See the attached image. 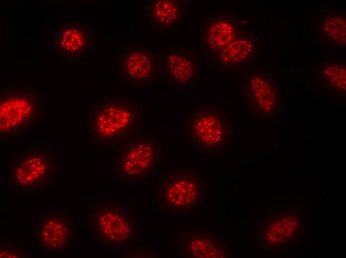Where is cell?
<instances>
[{
    "label": "cell",
    "instance_id": "obj_15",
    "mask_svg": "<svg viewBox=\"0 0 346 258\" xmlns=\"http://www.w3.org/2000/svg\"><path fill=\"white\" fill-rule=\"evenodd\" d=\"M195 176L186 172H172L165 179L168 202L174 207L188 205L195 198L197 183Z\"/></svg>",
    "mask_w": 346,
    "mask_h": 258
},
{
    "label": "cell",
    "instance_id": "obj_8",
    "mask_svg": "<svg viewBox=\"0 0 346 258\" xmlns=\"http://www.w3.org/2000/svg\"><path fill=\"white\" fill-rule=\"evenodd\" d=\"M73 235L72 220L61 210H49L38 218L35 231L36 243L47 252L60 253L68 249Z\"/></svg>",
    "mask_w": 346,
    "mask_h": 258
},
{
    "label": "cell",
    "instance_id": "obj_17",
    "mask_svg": "<svg viewBox=\"0 0 346 258\" xmlns=\"http://www.w3.org/2000/svg\"><path fill=\"white\" fill-rule=\"evenodd\" d=\"M346 21L339 15H329L323 23V30L329 41L340 43L346 37Z\"/></svg>",
    "mask_w": 346,
    "mask_h": 258
},
{
    "label": "cell",
    "instance_id": "obj_4",
    "mask_svg": "<svg viewBox=\"0 0 346 258\" xmlns=\"http://www.w3.org/2000/svg\"><path fill=\"white\" fill-rule=\"evenodd\" d=\"M56 171L57 159L53 152L45 149L28 150L11 163L8 180L18 189L41 191L54 181Z\"/></svg>",
    "mask_w": 346,
    "mask_h": 258
},
{
    "label": "cell",
    "instance_id": "obj_5",
    "mask_svg": "<svg viewBox=\"0 0 346 258\" xmlns=\"http://www.w3.org/2000/svg\"><path fill=\"white\" fill-rule=\"evenodd\" d=\"M186 133L189 141L203 149H219L232 137V126L222 109L198 107L188 116Z\"/></svg>",
    "mask_w": 346,
    "mask_h": 258
},
{
    "label": "cell",
    "instance_id": "obj_12",
    "mask_svg": "<svg viewBox=\"0 0 346 258\" xmlns=\"http://www.w3.org/2000/svg\"><path fill=\"white\" fill-rule=\"evenodd\" d=\"M184 6L179 0H148L144 9L147 20L160 30H172L181 23Z\"/></svg>",
    "mask_w": 346,
    "mask_h": 258
},
{
    "label": "cell",
    "instance_id": "obj_13",
    "mask_svg": "<svg viewBox=\"0 0 346 258\" xmlns=\"http://www.w3.org/2000/svg\"><path fill=\"white\" fill-rule=\"evenodd\" d=\"M258 50V44L254 35L239 30L226 47L212 56L219 65L233 66L249 61Z\"/></svg>",
    "mask_w": 346,
    "mask_h": 258
},
{
    "label": "cell",
    "instance_id": "obj_6",
    "mask_svg": "<svg viewBox=\"0 0 346 258\" xmlns=\"http://www.w3.org/2000/svg\"><path fill=\"white\" fill-rule=\"evenodd\" d=\"M91 229L98 240L108 244H127L136 237L133 215L114 205H106L95 211Z\"/></svg>",
    "mask_w": 346,
    "mask_h": 258
},
{
    "label": "cell",
    "instance_id": "obj_1",
    "mask_svg": "<svg viewBox=\"0 0 346 258\" xmlns=\"http://www.w3.org/2000/svg\"><path fill=\"white\" fill-rule=\"evenodd\" d=\"M142 122V110L136 100L105 97L90 109L88 132L94 142L112 144L134 134Z\"/></svg>",
    "mask_w": 346,
    "mask_h": 258
},
{
    "label": "cell",
    "instance_id": "obj_11",
    "mask_svg": "<svg viewBox=\"0 0 346 258\" xmlns=\"http://www.w3.org/2000/svg\"><path fill=\"white\" fill-rule=\"evenodd\" d=\"M240 24L230 14H218L209 18L203 25L201 41L212 56L226 47L238 32Z\"/></svg>",
    "mask_w": 346,
    "mask_h": 258
},
{
    "label": "cell",
    "instance_id": "obj_14",
    "mask_svg": "<svg viewBox=\"0 0 346 258\" xmlns=\"http://www.w3.org/2000/svg\"><path fill=\"white\" fill-rule=\"evenodd\" d=\"M166 64L168 79L176 85H188L198 74L196 62L190 51L178 49L169 50Z\"/></svg>",
    "mask_w": 346,
    "mask_h": 258
},
{
    "label": "cell",
    "instance_id": "obj_16",
    "mask_svg": "<svg viewBox=\"0 0 346 258\" xmlns=\"http://www.w3.org/2000/svg\"><path fill=\"white\" fill-rule=\"evenodd\" d=\"M321 83L333 93L342 94L346 91V67L338 62H330L320 70Z\"/></svg>",
    "mask_w": 346,
    "mask_h": 258
},
{
    "label": "cell",
    "instance_id": "obj_9",
    "mask_svg": "<svg viewBox=\"0 0 346 258\" xmlns=\"http://www.w3.org/2000/svg\"><path fill=\"white\" fill-rule=\"evenodd\" d=\"M119 65L121 79L125 83L148 85L156 77L158 57L151 47L131 45L121 54Z\"/></svg>",
    "mask_w": 346,
    "mask_h": 258
},
{
    "label": "cell",
    "instance_id": "obj_10",
    "mask_svg": "<svg viewBox=\"0 0 346 258\" xmlns=\"http://www.w3.org/2000/svg\"><path fill=\"white\" fill-rule=\"evenodd\" d=\"M93 37L90 28L79 22L63 23L54 32V47L57 54L64 59L78 60L91 49Z\"/></svg>",
    "mask_w": 346,
    "mask_h": 258
},
{
    "label": "cell",
    "instance_id": "obj_2",
    "mask_svg": "<svg viewBox=\"0 0 346 258\" xmlns=\"http://www.w3.org/2000/svg\"><path fill=\"white\" fill-rule=\"evenodd\" d=\"M41 96L27 87L8 88L0 94V132L16 136L26 133L41 119Z\"/></svg>",
    "mask_w": 346,
    "mask_h": 258
},
{
    "label": "cell",
    "instance_id": "obj_18",
    "mask_svg": "<svg viewBox=\"0 0 346 258\" xmlns=\"http://www.w3.org/2000/svg\"><path fill=\"white\" fill-rule=\"evenodd\" d=\"M0 257L21 258L24 257L22 252L16 246L5 245L0 246Z\"/></svg>",
    "mask_w": 346,
    "mask_h": 258
},
{
    "label": "cell",
    "instance_id": "obj_7",
    "mask_svg": "<svg viewBox=\"0 0 346 258\" xmlns=\"http://www.w3.org/2000/svg\"><path fill=\"white\" fill-rule=\"evenodd\" d=\"M244 91L247 107L255 117H271L279 110V89L269 73L263 71L250 73Z\"/></svg>",
    "mask_w": 346,
    "mask_h": 258
},
{
    "label": "cell",
    "instance_id": "obj_3",
    "mask_svg": "<svg viewBox=\"0 0 346 258\" xmlns=\"http://www.w3.org/2000/svg\"><path fill=\"white\" fill-rule=\"evenodd\" d=\"M160 153V140L156 136L122 143L115 152L114 174L128 181L148 180L158 168Z\"/></svg>",
    "mask_w": 346,
    "mask_h": 258
}]
</instances>
